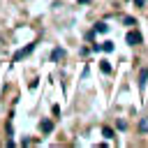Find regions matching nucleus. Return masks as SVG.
<instances>
[{
  "label": "nucleus",
  "instance_id": "nucleus-12",
  "mask_svg": "<svg viewBox=\"0 0 148 148\" xmlns=\"http://www.w3.org/2000/svg\"><path fill=\"white\" fill-rule=\"evenodd\" d=\"M28 86H30V90H32V88H37V86H39V81H37V79H32V81H30Z\"/></svg>",
  "mask_w": 148,
  "mask_h": 148
},
{
  "label": "nucleus",
  "instance_id": "nucleus-5",
  "mask_svg": "<svg viewBox=\"0 0 148 148\" xmlns=\"http://www.w3.org/2000/svg\"><path fill=\"white\" fill-rule=\"evenodd\" d=\"M99 51L111 53V51H113V42H109V39H106V42H102V44H99Z\"/></svg>",
  "mask_w": 148,
  "mask_h": 148
},
{
  "label": "nucleus",
  "instance_id": "nucleus-2",
  "mask_svg": "<svg viewBox=\"0 0 148 148\" xmlns=\"http://www.w3.org/2000/svg\"><path fill=\"white\" fill-rule=\"evenodd\" d=\"M141 32H136V30H130L127 35H125V42L130 44V46H136V44H141Z\"/></svg>",
  "mask_w": 148,
  "mask_h": 148
},
{
  "label": "nucleus",
  "instance_id": "nucleus-9",
  "mask_svg": "<svg viewBox=\"0 0 148 148\" xmlns=\"http://www.w3.org/2000/svg\"><path fill=\"white\" fill-rule=\"evenodd\" d=\"M99 69H102V72H111V62H109V60H102V62H99Z\"/></svg>",
  "mask_w": 148,
  "mask_h": 148
},
{
  "label": "nucleus",
  "instance_id": "nucleus-6",
  "mask_svg": "<svg viewBox=\"0 0 148 148\" xmlns=\"http://www.w3.org/2000/svg\"><path fill=\"white\" fill-rule=\"evenodd\" d=\"M146 79H148V67H143L141 74H139V86H141V88L146 86Z\"/></svg>",
  "mask_w": 148,
  "mask_h": 148
},
{
  "label": "nucleus",
  "instance_id": "nucleus-10",
  "mask_svg": "<svg viewBox=\"0 0 148 148\" xmlns=\"http://www.w3.org/2000/svg\"><path fill=\"white\" fill-rule=\"evenodd\" d=\"M139 130H141V132H148V118H143V120L139 123Z\"/></svg>",
  "mask_w": 148,
  "mask_h": 148
},
{
  "label": "nucleus",
  "instance_id": "nucleus-11",
  "mask_svg": "<svg viewBox=\"0 0 148 148\" xmlns=\"http://www.w3.org/2000/svg\"><path fill=\"white\" fill-rule=\"evenodd\" d=\"M125 23H127V25H134L136 21H134V16H125Z\"/></svg>",
  "mask_w": 148,
  "mask_h": 148
},
{
  "label": "nucleus",
  "instance_id": "nucleus-13",
  "mask_svg": "<svg viewBox=\"0 0 148 148\" xmlns=\"http://www.w3.org/2000/svg\"><path fill=\"white\" fill-rule=\"evenodd\" d=\"M134 5H136V7H143V5H146V0H134Z\"/></svg>",
  "mask_w": 148,
  "mask_h": 148
},
{
  "label": "nucleus",
  "instance_id": "nucleus-8",
  "mask_svg": "<svg viewBox=\"0 0 148 148\" xmlns=\"http://www.w3.org/2000/svg\"><path fill=\"white\" fill-rule=\"evenodd\" d=\"M106 28H109V25H106V23H102V21H99V23H95V32H106Z\"/></svg>",
  "mask_w": 148,
  "mask_h": 148
},
{
  "label": "nucleus",
  "instance_id": "nucleus-3",
  "mask_svg": "<svg viewBox=\"0 0 148 148\" xmlns=\"http://www.w3.org/2000/svg\"><path fill=\"white\" fill-rule=\"evenodd\" d=\"M39 132H42V134H49V132H53V120L44 118V120L39 123Z\"/></svg>",
  "mask_w": 148,
  "mask_h": 148
},
{
  "label": "nucleus",
  "instance_id": "nucleus-7",
  "mask_svg": "<svg viewBox=\"0 0 148 148\" xmlns=\"http://www.w3.org/2000/svg\"><path fill=\"white\" fill-rule=\"evenodd\" d=\"M102 134H104L106 139H113V127H106V125H104V127H102Z\"/></svg>",
  "mask_w": 148,
  "mask_h": 148
},
{
  "label": "nucleus",
  "instance_id": "nucleus-4",
  "mask_svg": "<svg viewBox=\"0 0 148 148\" xmlns=\"http://www.w3.org/2000/svg\"><path fill=\"white\" fill-rule=\"evenodd\" d=\"M62 58H65V49L56 46V49L51 51V62H58V60H62Z\"/></svg>",
  "mask_w": 148,
  "mask_h": 148
},
{
  "label": "nucleus",
  "instance_id": "nucleus-1",
  "mask_svg": "<svg viewBox=\"0 0 148 148\" xmlns=\"http://www.w3.org/2000/svg\"><path fill=\"white\" fill-rule=\"evenodd\" d=\"M35 51V44H28V46H23V49H18L16 53H14V58H12V62H18V60H23V58H28L30 53Z\"/></svg>",
  "mask_w": 148,
  "mask_h": 148
},
{
  "label": "nucleus",
  "instance_id": "nucleus-14",
  "mask_svg": "<svg viewBox=\"0 0 148 148\" xmlns=\"http://www.w3.org/2000/svg\"><path fill=\"white\" fill-rule=\"evenodd\" d=\"M79 2H88V0H79Z\"/></svg>",
  "mask_w": 148,
  "mask_h": 148
}]
</instances>
